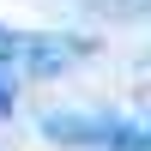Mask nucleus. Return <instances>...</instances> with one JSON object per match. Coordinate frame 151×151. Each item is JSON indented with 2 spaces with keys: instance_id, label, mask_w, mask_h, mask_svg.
Masks as SVG:
<instances>
[{
  "instance_id": "20e7f679",
  "label": "nucleus",
  "mask_w": 151,
  "mask_h": 151,
  "mask_svg": "<svg viewBox=\"0 0 151 151\" xmlns=\"http://www.w3.org/2000/svg\"><path fill=\"white\" fill-rule=\"evenodd\" d=\"M139 151H151V115L139 121Z\"/></svg>"
},
{
  "instance_id": "f257e3e1",
  "label": "nucleus",
  "mask_w": 151,
  "mask_h": 151,
  "mask_svg": "<svg viewBox=\"0 0 151 151\" xmlns=\"http://www.w3.org/2000/svg\"><path fill=\"white\" fill-rule=\"evenodd\" d=\"M91 55V42H73V36H24V73H60L73 67V60Z\"/></svg>"
},
{
  "instance_id": "f03ea898",
  "label": "nucleus",
  "mask_w": 151,
  "mask_h": 151,
  "mask_svg": "<svg viewBox=\"0 0 151 151\" xmlns=\"http://www.w3.org/2000/svg\"><path fill=\"white\" fill-rule=\"evenodd\" d=\"M18 60H24V36H18V30H6V24H0V67L12 73V67H18Z\"/></svg>"
},
{
  "instance_id": "7ed1b4c3",
  "label": "nucleus",
  "mask_w": 151,
  "mask_h": 151,
  "mask_svg": "<svg viewBox=\"0 0 151 151\" xmlns=\"http://www.w3.org/2000/svg\"><path fill=\"white\" fill-rule=\"evenodd\" d=\"M6 109H12V73L0 67V115H6Z\"/></svg>"
}]
</instances>
